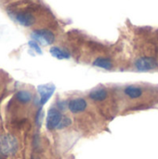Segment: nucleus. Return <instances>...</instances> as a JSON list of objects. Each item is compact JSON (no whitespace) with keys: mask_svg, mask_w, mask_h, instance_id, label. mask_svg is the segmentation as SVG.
Returning <instances> with one entry per match:
<instances>
[{"mask_svg":"<svg viewBox=\"0 0 158 159\" xmlns=\"http://www.w3.org/2000/svg\"><path fill=\"white\" fill-rule=\"evenodd\" d=\"M19 148L18 140L11 134L0 136V154L3 156H13Z\"/></svg>","mask_w":158,"mask_h":159,"instance_id":"obj_1","label":"nucleus"},{"mask_svg":"<svg viewBox=\"0 0 158 159\" xmlns=\"http://www.w3.org/2000/svg\"><path fill=\"white\" fill-rule=\"evenodd\" d=\"M31 37L34 41L42 46H48L54 43L55 34L47 29H37L32 32Z\"/></svg>","mask_w":158,"mask_h":159,"instance_id":"obj_2","label":"nucleus"},{"mask_svg":"<svg viewBox=\"0 0 158 159\" xmlns=\"http://www.w3.org/2000/svg\"><path fill=\"white\" fill-rule=\"evenodd\" d=\"M134 66L138 71L141 72H146L151 71L154 69H156L158 67L157 61L153 57H141L137 59L134 62Z\"/></svg>","mask_w":158,"mask_h":159,"instance_id":"obj_3","label":"nucleus"},{"mask_svg":"<svg viewBox=\"0 0 158 159\" xmlns=\"http://www.w3.org/2000/svg\"><path fill=\"white\" fill-rule=\"evenodd\" d=\"M62 115L61 111L57 108H50L47 112L46 118V127L48 130H53L58 128L60 122L62 119Z\"/></svg>","mask_w":158,"mask_h":159,"instance_id":"obj_4","label":"nucleus"},{"mask_svg":"<svg viewBox=\"0 0 158 159\" xmlns=\"http://www.w3.org/2000/svg\"><path fill=\"white\" fill-rule=\"evenodd\" d=\"M54 91H55V86L52 83L43 84V85H39L37 87V92L40 97L39 102L42 106L49 101V99L53 95Z\"/></svg>","mask_w":158,"mask_h":159,"instance_id":"obj_5","label":"nucleus"},{"mask_svg":"<svg viewBox=\"0 0 158 159\" xmlns=\"http://www.w3.org/2000/svg\"><path fill=\"white\" fill-rule=\"evenodd\" d=\"M14 19L19 24H20L24 27H30L35 22L34 16L28 11H20V12L15 13Z\"/></svg>","mask_w":158,"mask_h":159,"instance_id":"obj_6","label":"nucleus"},{"mask_svg":"<svg viewBox=\"0 0 158 159\" xmlns=\"http://www.w3.org/2000/svg\"><path fill=\"white\" fill-rule=\"evenodd\" d=\"M67 107H68V109H69V111L71 113L79 114V113L84 112L87 109L88 102L83 98H75V99H72L68 102Z\"/></svg>","mask_w":158,"mask_h":159,"instance_id":"obj_7","label":"nucleus"},{"mask_svg":"<svg viewBox=\"0 0 158 159\" xmlns=\"http://www.w3.org/2000/svg\"><path fill=\"white\" fill-rule=\"evenodd\" d=\"M88 96L94 102H103L107 99L108 92L104 88H99L90 91Z\"/></svg>","mask_w":158,"mask_h":159,"instance_id":"obj_8","label":"nucleus"},{"mask_svg":"<svg viewBox=\"0 0 158 159\" xmlns=\"http://www.w3.org/2000/svg\"><path fill=\"white\" fill-rule=\"evenodd\" d=\"M124 92L129 99H139L142 97V95L143 93L142 88L137 87V86H133V85L126 87L124 89Z\"/></svg>","mask_w":158,"mask_h":159,"instance_id":"obj_9","label":"nucleus"},{"mask_svg":"<svg viewBox=\"0 0 158 159\" xmlns=\"http://www.w3.org/2000/svg\"><path fill=\"white\" fill-rule=\"evenodd\" d=\"M50 54L58 60H66L70 58V53L68 50L60 47H51L49 49Z\"/></svg>","mask_w":158,"mask_h":159,"instance_id":"obj_10","label":"nucleus"},{"mask_svg":"<svg viewBox=\"0 0 158 159\" xmlns=\"http://www.w3.org/2000/svg\"><path fill=\"white\" fill-rule=\"evenodd\" d=\"M92 64L95 67H99V68L105 69V70H111L113 68L112 61L110 59L104 58V57H99V58L95 59Z\"/></svg>","mask_w":158,"mask_h":159,"instance_id":"obj_11","label":"nucleus"},{"mask_svg":"<svg viewBox=\"0 0 158 159\" xmlns=\"http://www.w3.org/2000/svg\"><path fill=\"white\" fill-rule=\"evenodd\" d=\"M16 98L17 100L21 102V103H27L30 102L32 100V94L27 91V90H20L17 92L16 94Z\"/></svg>","mask_w":158,"mask_h":159,"instance_id":"obj_12","label":"nucleus"},{"mask_svg":"<svg viewBox=\"0 0 158 159\" xmlns=\"http://www.w3.org/2000/svg\"><path fill=\"white\" fill-rule=\"evenodd\" d=\"M71 125H72V119L70 117H68V116H62V119L60 122L57 129H65V128H67V127H69Z\"/></svg>","mask_w":158,"mask_h":159,"instance_id":"obj_13","label":"nucleus"},{"mask_svg":"<svg viewBox=\"0 0 158 159\" xmlns=\"http://www.w3.org/2000/svg\"><path fill=\"white\" fill-rule=\"evenodd\" d=\"M43 119H44V112H43V109H39L37 114H36V116H35V124L38 128H40L42 126V123H43Z\"/></svg>","mask_w":158,"mask_h":159,"instance_id":"obj_14","label":"nucleus"},{"mask_svg":"<svg viewBox=\"0 0 158 159\" xmlns=\"http://www.w3.org/2000/svg\"><path fill=\"white\" fill-rule=\"evenodd\" d=\"M28 45H29V47L33 49V50H34V52H36L37 54H42V49H41V48H40V46L38 45V43L37 42H35V41H34V40H31V41H29L28 42Z\"/></svg>","mask_w":158,"mask_h":159,"instance_id":"obj_15","label":"nucleus"},{"mask_svg":"<svg viewBox=\"0 0 158 159\" xmlns=\"http://www.w3.org/2000/svg\"><path fill=\"white\" fill-rule=\"evenodd\" d=\"M36 159H38V158H36Z\"/></svg>","mask_w":158,"mask_h":159,"instance_id":"obj_16","label":"nucleus"}]
</instances>
